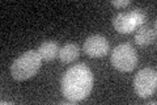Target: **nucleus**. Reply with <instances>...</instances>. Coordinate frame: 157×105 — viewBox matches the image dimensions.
Listing matches in <instances>:
<instances>
[{
    "instance_id": "6e6552de",
    "label": "nucleus",
    "mask_w": 157,
    "mask_h": 105,
    "mask_svg": "<svg viewBox=\"0 0 157 105\" xmlns=\"http://www.w3.org/2000/svg\"><path fill=\"white\" fill-rule=\"evenodd\" d=\"M78 55H80V49H78L77 45L73 43V42L66 43L63 47H60L59 54H58V57L60 59L62 63H71L73 61H76L78 58Z\"/></svg>"
},
{
    "instance_id": "f03ea898",
    "label": "nucleus",
    "mask_w": 157,
    "mask_h": 105,
    "mask_svg": "<svg viewBox=\"0 0 157 105\" xmlns=\"http://www.w3.org/2000/svg\"><path fill=\"white\" fill-rule=\"evenodd\" d=\"M42 64V58L37 50H28L22 55L14 59L11 66V74L14 80H26L34 76Z\"/></svg>"
},
{
    "instance_id": "0eeeda50",
    "label": "nucleus",
    "mask_w": 157,
    "mask_h": 105,
    "mask_svg": "<svg viewBox=\"0 0 157 105\" xmlns=\"http://www.w3.org/2000/svg\"><path fill=\"white\" fill-rule=\"evenodd\" d=\"M59 43L56 41H52V39H48V41H45L41 43V46L38 47V54L39 57L42 58V61H46V62H51L54 61L58 54H59Z\"/></svg>"
},
{
    "instance_id": "f257e3e1",
    "label": "nucleus",
    "mask_w": 157,
    "mask_h": 105,
    "mask_svg": "<svg viewBox=\"0 0 157 105\" xmlns=\"http://www.w3.org/2000/svg\"><path fill=\"white\" fill-rule=\"evenodd\" d=\"M93 88V74L85 64H75L62 78V93L67 100L77 103L89 96Z\"/></svg>"
},
{
    "instance_id": "9b49d317",
    "label": "nucleus",
    "mask_w": 157,
    "mask_h": 105,
    "mask_svg": "<svg viewBox=\"0 0 157 105\" xmlns=\"http://www.w3.org/2000/svg\"><path fill=\"white\" fill-rule=\"evenodd\" d=\"M110 3H111V6H114L117 8H124V7H127V6H130V4H131L130 0H121V2L113 0V2H110Z\"/></svg>"
},
{
    "instance_id": "1a4fd4ad",
    "label": "nucleus",
    "mask_w": 157,
    "mask_h": 105,
    "mask_svg": "<svg viewBox=\"0 0 157 105\" xmlns=\"http://www.w3.org/2000/svg\"><path fill=\"white\" fill-rule=\"evenodd\" d=\"M135 41L137 45H141V46H147V45L153 43L156 41L155 29H152L149 26H139L135 33Z\"/></svg>"
},
{
    "instance_id": "9d476101",
    "label": "nucleus",
    "mask_w": 157,
    "mask_h": 105,
    "mask_svg": "<svg viewBox=\"0 0 157 105\" xmlns=\"http://www.w3.org/2000/svg\"><path fill=\"white\" fill-rule=\"evenodd\" d=\"M131 13H132V16H134V18H135L137 28L141 26V25L145 22L147 16H145V13H144L143 9H134V11H132Z\"/></svg>"
},
{
    "instance_id": "7ed1b4c3",
    "label": "nucleus",
    "mask_w": 157,
    "mask_h": 105,
    "mask_svg": "<svg viewBox=\"0 0 157 105\" xmlns=\"http://www.w3.org/2000/svg\"><path fill=\"white\" fill-rule=\"evenodd\" d=\"M111 64L122 72L132 71L137 64V53L130 43H122L113 50Z\"/></svg>"
},
{
    "instance_id": "20e7f679",
    "label": "nucleus",
    "mask_w": 157,
    "mask_h": 105,
    "mask_svg": "<svg viewBox=\"0 0 157 105\" xmlns=\"http://www.w3.org/2000/svg\"><path fill=\"white\" fill-rule=\"evenodd\" d=\"M134 88L137 96H140L141 99H147L152 96L157 88L156 70L151 67H145L140 70L134 78Z\"/></svg>"
},
{
    "instance_id": "39448f33",
    "label": "nucleus",
    "mask_w": 157,
    "mask_h": 105,
    "mask_svg": "<svg viewBox=\"0 0 157 105\" xmlns=\"http://www.w3.org/2000/svg\"><path fill=\"white\" fill-rule=\"evenodd\" d=\"M110 45L107 39L101 34L89 36L84 42V53L92 58H101L109 53Z\"/></svg>"
},
{
    "instance_id": "423d86ee",
    "label": "nucleus",
    "mask_w": 157,
    "mask_h": 105,
    "mask_svg": "<svg viewBox=\"0 0 157 105\" xmlns=\"http://www.w3.org/2000/svg\"><path fill=\"white\" fill-rule=\"evenodd\" d=\"M113 25H114L115 30L119 33H131L137 29V25L134 16L131 12H123V13H118L113 20Z\"/></svg>"
}]
</instances>
